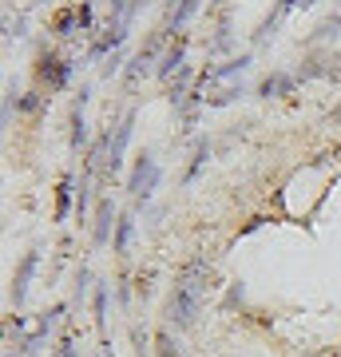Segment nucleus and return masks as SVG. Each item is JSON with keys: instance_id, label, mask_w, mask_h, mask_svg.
I'll list each match as a JSON object with an SVG mask.
<instances>
[{"instance_id": "f257e3e1", "label": "nucleus", "mask_w": 341, "mask_h": 357, "mask_svg": "<svg viewBox=\"0 0 341 357\" xmlns=\"http://www.w3.org/2000/svg\"><path fill=\"white\" fill-rule=\"evenodd\" d=\"M195 274H199V266L187 270V278L175 286V294H171V318L179 321V326H190L195 321V314H199V298H202V286L195 282Z\"/></svg>"}]
</instances>
